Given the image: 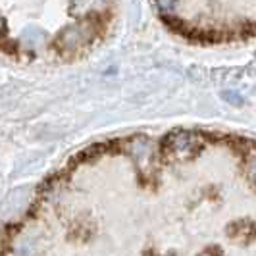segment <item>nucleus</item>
I'll return each instance as SVG.
<instances>
[{
  "instance_id": "1",
  "label": "nucleus",
  "mask_w": 256,
  "mask_h": 256,
  "mask_svg": "<svg viewBox=\"0 0 256 256\" xmlns=\"http://www.w3.org/2000/svg\"><path fill=\"white\" fill-rule=\"evenodd\" d=\"M100 31V22L94 18V14L85 16L83 20H79L72 26L64 27L58 37H56V50L62 54H74L79 48L90 44L94 38L98 37Z\"/></svg>"
},
{
  "instance_id": "2",
  "label": "nucleus",
  "mask_w": 256,
  "mask_h": 256,
  "mask_svg": "<svg viewBox=\"0 0 256 256\" xmlns=\"http://www.w3.org/2000/svg\"><path fill=\"white\" fill-rule=\"evenodd\" d=\"M176 4L178 0H158V8L162 10L164 16H172V12L176 10Z\"/></svg>"
},
{
  "instance_id": "3",
  "label": "nucleus",
  "mask_w": 256,
  "mask_h": 256,
  "mask_svg": "<svg viewBox=\"0 0 256 256\" xmlns=\"http://www.w3.org/2000/svg\"><path fill=\"white\" fill-rule=\"evenodd\" d=\"M0 27H2V22H0Z\"/></svg>"
}]
</instances>
